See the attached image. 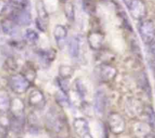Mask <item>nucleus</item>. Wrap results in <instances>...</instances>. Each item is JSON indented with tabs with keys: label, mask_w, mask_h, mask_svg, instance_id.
I'll return each mask as SVG.
<instances>
[{
	"label": "nucleus",
	"mask_w": 155,
	"mask_h": 138,
	"mask_svg": "<svg viewBox=\"0 0 155 138\" xmlns=\"http://www.w3.org/2000/svg\"><path fill=\"white\" fill-rule=\"evenodd\" d=\"M127 7L134 19L141 21L146 16V6L142 0H133Z\"/></svg>",
	"instance_id": "39448f33"
},
{
	"label": "nucleus",
	"mask_w": 155,
	"mask_h": 138,
	"mask_svg": "<svg viewBox=\"0 0 155 138\" xmlns=\"http://www.w3.org/2000/svg\"><path fill=\"white\" fill-rule=\"evenodd\" d=\"M82 47V38L80 35L72 36L68 42V51L71 57L77 59L80 54Z\"/></svg>",
	"instance_id": "1a4fd4ad"
},
{
	"label": "nucleus",
	"mask_w": 155,
	"mask_h": 138,
	"mask_svg": "<svg viewBox=\"0 0 155 138\" xmlns=\"http://www.w3.org/2000/svg\"><path fill=\"white\" fill-rule=\"evenodd\" d=\"M64 14L66 18L70 21H74L75 18V12H74V5L71 2H66L64 5Z\"/></svg>",
	"instance_id": "b1692460"
},
{
	"label": "nucleus",
	"mask_w": 155,
	"mask_h": 138,
	"mask_svg": "<svg viewBox=\"0 0 155 138\" xmlns=\"http://www.w3.org/2000/svg\"><path fill=\"white\" fill-rule=\"evenodd\" d=\"M26 42L30 44H35L39 40V34L33 29H27L24 35Z\"/></svg>",
	"instance_id": "4be33fe9"
},
{
	"label": "nucleus",
	"mask_w": 155,
	"mask_h": 138,
	"mask_svg": "<svg viewBox=\"0 0 155 138\" xmlns=\"http://www.w3.org/2000/svg\"><path fill=\"white\" fill-rule=\"evenodd\" d=\"M24 103L21 99L15 98L12 99L10 106L11 116L18 118H24Z\"/></svg>",
	"instance_id": "9d476101"
},
{
	"label": "nucleus",
	"mask_w": 155,
	"mask_h": 138,
	"mask_svg": "<svg viewBox=\"0 0 155 138\" xmlns=\"http://www.w3.org/2000/svg\"><path fill=\"white\" fill-rule=\"evenodd\" d=\"M8 83L12 92L17 94H23L28 90L30 82L23 74H17L10 76Z\"/></svg>",
	"instance_id": "f257e3e1"
},
{
	"label": "nucleus",
	"mask_w": 155,
	"mask_h": 138,
	"mask_svg": "<svg viewBox=\"0 0 155 138\" xmlns=\"http://www.w3.org/2000/svg\"><path fill=\"white\" fill-rule=\"evenodd\" d=\"M97 74L100 80L104 82H110L116 77L117 70L116 68L107 63H102L96 68Z\"/></svg>",
	"instance_id": "20e7f679"
},
{
	"label": "nucleus",
	"mask_w": 155,
	"mask_h": 138,
	"mask_svg": "<svg viewBox=\"0 0 155 138\" xmlns=\"http://www.w3.org/2000/svg\"><path fill=\"white\" fill-rule=\"evenodd\" d=\"M139 32L142 40L146 45H150L155 38V25L151 20H143L139 25Z\"/></svg>",
	"instance_id": "f03ea898"
},
{
	"label": "nucleus",
	"mask_w": 155,
	"mask_h": 138,
	"mask_svg": "<svg viewBox=\"0 0 155 138\" xmlns=\"http://www.w3.org/2000/svg\"><path fill=\"white\" fill-rule=\"evenodd\" d=\"M11 19L18 26H27L31 23V15L26 8L15 9L11 14Z\"/></svg>",
	"instance_id": "423d86ee"
},
{
	"label": "nucleus",
	"mask_w": 155,
	"mask_h": 138,
	"mask_svg": "<svg viewBox=\"0 0 155 138\" xmlns=\"http://www.w3.org/2000/svg\"><path fill=\"white\" fill-rule=\"evenodd\" d=\"M107 125L110 132L116 135L122 133L126 128L125 120L120 114L117 112H113L109 115Z\"/></svg>",
	"instance_id": "7ed1b4c3"
},
{
	"label": "nucleus",
	"mask_w": 155,
	"mask_h": 138,
	"mask_svg": "<svg viewBox=\"0 0 155 138\" xmlns=\"http://www.w3.org/2000/svg\"><path fill=\"white\" fill-rule=\"evenodd\" d=\"M74 73V68H73L71 66H69V65H62L59 67L58 74L61 78L68 80V79L71 78V77H72Z\"/></svg>",
	"instance_id": "aec40b11"
},
{
	"label": "nucleus",
	"mask_w": 155,
	"mask_h": 138,
	"mask_svg": "<svg viewBox=\"0 0 155 138\" xmlns=\"http://www.w3.org/2000/svg\"><path fill=\"white\" fill-rule=\"evenodd\" d=\"M11 99L10 95L5 89H0V113L5 114L10 110Z\"/></svg>",
	"instance_id": "2eb2a0df"
},
{
	"label": "nucleus",
	"mask_w": 155,
	"mask_h": 138,
	"mask_svg": "<svg viewBox=\"0 0 155 138\" xmlns=\"http://www.w3.org/2000/svg\"><path fill=\"white\" fill-rule=\"evenodd\" d=\"M144 111H145V114H146L148 123H149L151 126L154 127L155 124V113L154 112V109H153L152 107H151V106H148V107L145 108V109Z\"/></svg>",
	"instance_id": "393cba45"
},
{
	"label": "nucleus",
	"mask_w": 155,
	"mask_h": 138,
	"mask_svg": "<svg viewBox=\"0 0 155 138\" xmlns=\"http://www.w3.org/2000/svg\"><path fill=\"white\" fill-rule=\"evenodd\" d=\"M81 138H93L92 136V135L90 134V133H87V134H86V135H84V136H83V137H81Z\"/></svg>",
	"instance_id": "2f4dec72"
},
{
	"label": "nucleus",
	"mask_w": 155,
	"mask_h": 138,
	"mask_svg": "<svg viewBox=\"0 0 155 138\" xmlns=\"http://www.w3.org/2000/svg\"><path fill=\"white\" fill-rule=\"evenodd\" d=\"M11 5L15 9H24L26 8L27 5V0H9Z\"/></svg>",
	"instance_id": "a878e982"
},
{
	"label": "nucleus",
	"mask_w": 155,
	"mask_h": 138,
	"mask_svg": "<svg viewBox=\"0 0 155 138\" xmlns=\"http://www.w3.org/2000/svg\"><path fill=\"white\" fill-rule=\"evenodd\" d=\"M28 103L33 109H43L44 106H45V96L39 89H33L28 96Z\"/></svg>",
	"instance_id": "0eeeda50"
},
{
	"label": "nucleus",
	"mask_w": 155,
	"mask_h": 138,
	"mask_svg": "<svg viewBox=\"0 0 155 138\" xmlns=\"http://www.w3.org/2000/svg\"><path fill=\"white\" fill-rule=\"evenodd\" d=\"M10 129V118L1 115L0 116V138H6Z\"/></svg>",
	"instance_id": "6ab92c4d"
},
{
	"label": "nucleus",
	"mask_w": 155,
	"mask_h": 138,
	"mask_svg": "<svg viewBox=\"0 0 155 138\" xmlns=\"http://www.w3.org/2000/svg\"><path fill=\"white\" fill-rule=\"evenodd\" d=\"M36 12H37L38 16H39V19L41 21H45L48 19V12H47L46 9H45V5H44L43 2L42 1H38L36 2Z\"/></svg>",
	"instance_id": "5701e85b"
},
{
	"label": "nucleus",
	"mask_w": 155,
	"mask_h": 138,
	"mask_svg": "<svg viewBox=\"0 0 155 138\" xmlns=\"http://www.w3.org/2000/svg\"><path fill=\"white\" fill-rule=\"evenodd\" d=\"M1 27L5 34L11 36L17 35L19 31L18 25L15 24L11 18L3 19L1 22Z\"/></svg>",
	"instance_id": "f8f14e48"
},
{
	"label": "nucleus",
	"mask_w": 155,
	"mask_h": 138,
	"mask_svg": "<svg viewBox=\"0 0 155 138\" xmlns=\"http://www.w3.org/2000/svg\"><path fill=\"white\" fill-rule=\"evenodd\" d=\"M106 106V95L103 90H98L95 94V111L98 115H102Z\"/></svg>",
	"instance_id": "ddd939ff"
},
{
	"label": "nucleus",
	"mask_w": 155,
	"mask_h": 138,
	"mask_svg": "<svg viewBox=\"0 0 155 138\" xmlns=\"http://www.w3.org/2000/svg\"><path fill=\"white\" fill-rule=\"evenodd\" d=\"M144 138H155V135L152 133H148L146 135H145Z\"/></svg>",
	"instance_id": "7c9ffc66"
},
{
	"label": "nucleus",
	"mask_w": 155,
	"mask_h": 138,
	"mask_svg": "<svg viewBox=\"0 0 155 138\" xmlns=\"http://www.w3.org/2000/svg\"><path fill=\"white\" fill-rule=\"evenodd\" d=\"M48 123L52 129H54L56 131H60L62 128V124H63V120L60 116V115H58L56 112H50L49 115H48Z\"/></svg>",
	"instance_id": "dca6fc26"
},
{
	"label": "nucleus",
	"mask_w": 155,
	"mask_h": 138,
	"mask_svg": "<svg viewBox=\"0 0 155 138\" xmlns=\"http://www.w3.org/2000/svg\"><path fill=\"white\" fill-rule=\"evenodd\" d=\"M73 127H74V131L80 137H83L84 135L89 133V127L88 121L83 118H75L74 120V122H73Z\"/></svg>",
	"instance_id": "9b49d317"
},
{
	"label": "nucleus",
	"mask_w": 155,
	"mask_h": 138,
	"mask_svg": "<svg viewBox=\"0 0 155 138\" xmlns=\"http://www.w3.org/2000/svg\"><path fill=\"white\" fill-rule=\"evenodd\" d=\"M39 59L44 63H51L56 57V52L54 49H40L38 52Z\"/></svg>",
	"instance_id": "f3484780"
},
{
	"label": "nucleus",
	"mask_w": 155,
	"mask_h": 138,
	"mask_svg": "<svg viewBox=\"0 0 155 138\" xmlns=\"http://www.w3.org/2000/svg\"><path fill=\"white\" fill-rule=\"evenodd\" d=\"M87 40L90 48L93 50H99L104 43V35L99 31L89 32L87 36Z\"/></svg>",
	"instance_id": "6e6552de"
},
{
	"label": "nucleus",
	"mask_w": 155,
	"mask_h": 138,
	"mask_svg": "<svg viewBox=\"0 0 155 138\" xmlns=\"http://www.w3.org/2000/svg\"><path fill=\"white\" fill-rule=\"evenodd\" d=\"M58 86H60V89L62 92L68 93V90H69V83L66 79H63L59 77L58 80Z\"/></svg>",
	"instance_id": "bb28decb"
},
{
	"label": "nucleus",
	"mask_w": 155,
	"mask_h": 138,
	"mask_svg": "<svg viewBox=\"0 0 155 138\" xmlns=\"http://www.w3.org/2000/svg\"><path fill=\"white\" fill-rule=\"evenodd\" d=\"M75 87L77 92H78L79 95L81 96H84L85 95V87L83 86V83H82L80 80H77L75 82Z\"/></svg>",
	"instance_id": "cd10ccee"
},
{
	"label": "nucleus",
	"mask_w": 155,
	"mask_h": 138,
	"mask_svg": "<svg viewBox=\"0 0 155 138\" xmlns=\"http://www.w3.org/2000/svg\"><path fill=\"white\" fill-rule=\"evenodd\" d=\"M53 35H54V37L55 39V40L57 41L58 43H60L61 41H64L65 39V38L67 37V35H68V30H67L66 27L63 25H61V24H58L55 26L54 29V31H53Z\"/></svg>",
	"instance_id": "a211bd4d"
},
{
	"label": "nucleus",
	"mask_w": 155,
	"mask_h": 138,
	"mask_svg": "<svg viewBox=\"0 0 155 138\" xmlns=\"http://www.w3.org/2000/svg\"><path fill=\"white\" fill-rule=\"evenodd\" d=\"M150 45H151V52L155 59V41H153Z\"/></svg>",
	"instance_id": "c756f323"
},
{
	"label": "nucleus",
	"mask_w": 155,
	"mask_h": 138,
	"mask_svg": "<svg viewBox=\"0 0 155 138\" xmlns=\"http://www.w3.org/2000/svg\"><path fill=\"white\" fill-rule=\"evenodd\" d=\"M8 8V5L3 0H0V15L4 14Z\"/></svg>",
	"instance_id": "c85d7f7f"
},
{
	"label": "nucleus",
	"mask_w": 155,
	"mask_h": 138,
	"mask_svg": "<svg viewBox=\"0 0 155 138\" xmlns=\"http://www.w3.org/2000/svg\"><path fill=\"white\" fill-rule=\"evenodd\" d=\"M126 110L130 115L136 116V115H139L142 112L143 109L139 100L132 98L127 100L126 103Z\"/></svg>",
	"instance_id": "4468645a"
},
{
	"label": "nucleus",
	"mask_w": 155,
	"mask_h": 138,
	"mask_svg": "<svg viewBox=\"0 0 155 138\" xmlns=\"http://www.w3.org/2000/svg\"><path fill=\"white\" fill-rule=\"evenodd\" d=\"M55 99L58 104L62 107H68L70 106V100L67 93L62 92L61 90L56 93Z\"/></svg>",
	"instance_id": "412c9836"
}]
</instances>
